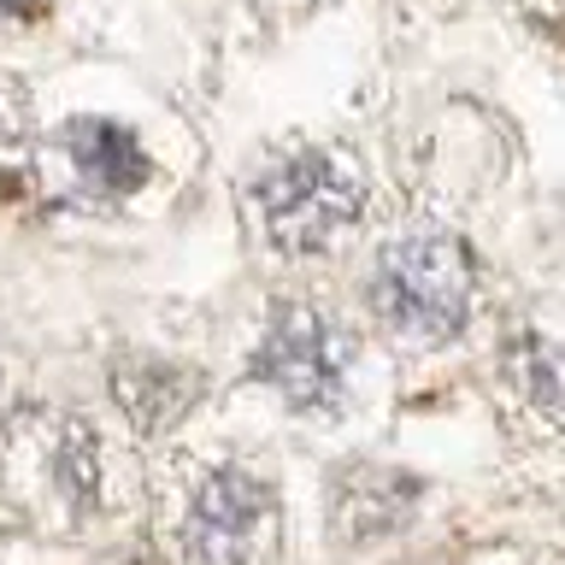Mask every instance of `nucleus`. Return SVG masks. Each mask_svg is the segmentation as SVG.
Listing matches in <instances>:
<instances>
[{"label":"nucleus","mask_w":565,"mask_h":565,"mask_svg":"<svg viewBox=\"0 0 565 565\" xmlns=\"http://www.w3.org/2000/svg\"><path fill=\"white\" fill-rule=\"evenodd\" d=\"M477 265L448 230H406L371 265V312L406 348H436L466 324Z\"/></svg>","instance_id":"1"},{"label":"nucleus","mask_w":565,"mask_h":565,"mask_svg":"<svg viewBox=\"0 0 565 565\" xmlns=\"http://www.w3.org/2000/svg\"><path fill=\"white\" fill-rule=\"evenodd\" d=\"M0 12H12V18H35V12H47V0H0Z\"/></svg>","instance_id":"10"},{"label":"nucleus","mask_w":565,"mask_h":565,"mask_svg":"<svg viewBox=\"0 0 565 565\" xmlns=\"http://www.w3.org/2000/svg\"><path fill=\"white\" fill-rule=\"evenodd\" d=\"M277 494L247 466H218L201 477L183 512V559L189 565H259L271 547Z\"/></svg>","instance_id":"4"},{"label":"nucleus","mask_w":565,"mask_h":565,"mask_svg":"<svg viewBox=\"0 0 565 565\" xmlns=\"http://www.w3.org/2000/svg\"><path fill=\"white\" fill-rule=\"evenodd\" d=\"M60 153L71 177H77V189L100 194V201H124V194H136L148 183V153H141V141L124 130L113 118H71L60 130Z\"/></svg>","instance_id":"6"},{"label":"nucleus","mask_w":565,"mask_h":565,"mask_svg":"<svg viewBox=\"0 0 565 565\" xmlns=\"http://www.w3.org/2000/svg\"><path fill=\"white\" fill-rule=\"evenodd\" d=\"M501 371H507V388L536 418L565 424V307H542L524 324H512L501 348Z\"/></svg>","instance_id":"5"},{"label":"nucleus","mask_w":565,"mask_h":565,"mask_svg":"<svg viewBox=\"0 0 565 565\" xmlns=\"http://www.w3.org/2000/svg\"><path fill=\"white\" fill-rule=\"evenodd\" d=\"M353 371V335L335 324L330 312L307 307V300H289V307L271 312L259 348H254V377L282 395L295 413H324V406L342 401Z\"/></svg>","instance_id":"3"},{"label":"nucleus","mask_w":565,"mask_h":565,"mask_svg":"<svg viewBox=\"0 0 565 565\" xmlns=\"http://www.w3.org/2000/svg\"><path fill=\"white\" fill-rule=\"evenodd\" d=\"M418 477H406L395 466H348L330 483V519L348 542H371L401 530L418 512Z\"/></svg>","instance_id":"7"},{"label":"nucleus","mask_w":565,"mask_h":565,"mask_svg":"<svg viewBox=\"0 0 565 565\" xmlns=\"http://www.w3.org/2000/svg\"><path fill=\"white\" fill-rule=\"evenodd\" d=\"M18 194H24V177L0 166V212H7V206H18Z\"/></svg>","instance_id":"9"},{"label":"nucleus","mask_w":565,"mask_h":565,"mask_svg":"<svg viewBox=\"0 0 565 565\" xmlns=\"http://www.w3.org/2000/svg\"><path fill=\"white\" fill-rule=\"evenodd\" d=\"M113 401L141 436H159L201 401V377L171 360H124L113 365Z\"/></svg>","instance_id":"8"},{"label":"nucleus","mask_w":565,"mask_h":565,"mask_svg":"<svg viewBox=\"0 0 565 565\" xmlns=\"http://www.w3.org/2000/svg\"><path fill=\"white\" fill-rule=\"evenodd\" d=\"M360 212H365V177L342 153L324 148L282 159L254 183L259 236L277 254H324L342 230H353Z\"/></svg>","instance_id":"2"}]
</instances>
